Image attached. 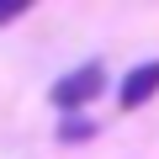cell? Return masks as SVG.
Segmentation results:
<instances>
[{
  "instance_id": "obj_1",
  "label": "cell",
  "mask_w": 159,
  "mask_h": 159,
  "mask_svg": "<svg viewBox=\"0 0 159 159\" xmlns=\"http://www.w3.org/2000/svg\"><path fill=\"white\" fill-rule=\"evenodd\" d=\"M101 90H106V69H101V64H80V69L58 74V85L48 90V101H53L58 111H69V117H74V111H85Z\"/></svg>"
},
{
  "instance_id": "obj_2",
  "label": "cell",
  "mask_w": 159,
  "mask_h": 159,
  "mask_svg": "<svg viewBox=\"0 0 159 159\" xmlns=\"http://www.w3.org/2000/svg\"><path fill=\"white\" fill-rule=\"evenodd\" d=\"M159 90V58H148V64H138V69H127V80H122V90H117V106L122 111H138L148 96Z\"/></svg>"
},
{
  "instance_id": "obj_3",
  "label": "cell",
  "mask_w": 159,
  "mask_h": 159,
  "mask_svg": "<svg viewBox=\"0 0 159 159\" xmlns=\"http://www.w3.org/2000/svg\"><path fill=\"white\" fill-rule=\"evenodd\" d=\"M96 133V122H85V117H64L58 122V143H85Z\"/></svg>"
},
{
  "instance_id": "obj_4",
  "label": "cell",
  "mask_w": 159,
  "mask_h": 159,
  "mask_svg": "<svg viewBox=\"0 0 159 159\" xmlns=\"http://www.w3.org/2000/svg\"><path fill=\"white\" fill-rule=\"evenodd\" d=\"M32 11V0H0V27H11V21H21Z\"/></svg>"
}]
</instances>
